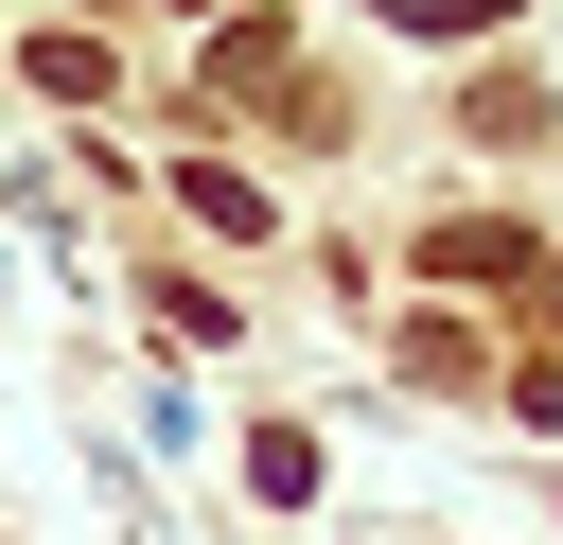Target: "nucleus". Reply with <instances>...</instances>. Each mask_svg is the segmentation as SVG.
<instances>
[{"instance_id": "1", "label": "nucleus", "mask_w": 563, "mask_h": 545, "mask_svg": "<svg viewBox=\"0 0 563 545\" xmlns=\"http://www.w3.org/2000/svg\"><path fill=\"white\" fill-rule=\"evenodd\" d=\"M422 264H457V281H510V264H528V229H510V211H457V229H422Z\"/></svg>"}, {"instance_id": "2", "label": "nucleus", "mask_w": 563, "mask_h": 545, "mask_svg": "<svg viewBox=\"0 0 563 545\" xmlns=\"http://www.w3.org/2000/svg\"><path fill=\"white\" fill-rule=\"evenodd\" d=\"M176 193H194V229H264V193H246L229 158H176Z\"/></svg>"}, {"instance_id": "3", "label": "nucleus", "mask_w": 563, "mask_h": 545, "mask_svg": "<svg viewBox=\"0 0 563 545\" xmlns=\"http://www.w3.org/2000/svg\"><path fill=\"white\" fill-rule=\"evenodd\" d=\"M545 316H563V264H545Z\"/></svg>"}, {"instance_id": "4", "label": "nucleus", "mask_w": 563, "mask_h": 545, "mask_svg": "<svg viewBox=\"0 0 563 545\" xmlns=\"http://www.w3.org/2000/svg\"><path fill=\"white\" fill-rule=\"evenodd\" d=\"M457 18H493V0H457Z\"/></svg>"}]
</instances>
